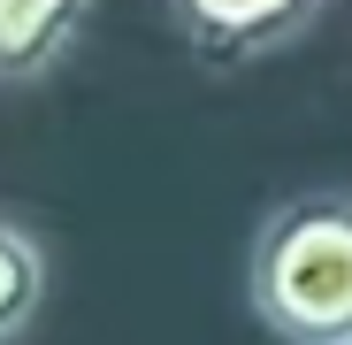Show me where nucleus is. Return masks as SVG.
<instances>
[{
    "mask_svg": "<svg viewBox=\"0 0 352 345\" xmlns=\"http://www.w3.org/2000/svg\"><path fill=\"white\" fill-rule=\"evenodd\" d=\"M245 292L283 345H352V192L283 200L253 238Z\"/></svg>",
    "mask_w": 352,
    "mask_h": 345,
    "instance_id": "nucleus-1",
    "label": "nucleus"
},
{
    "mask_svg": "<svg viewBox=\"0 0 352 345\" xmlns=\"http://www.w3.org/2000/svg\"><path fill=\"white\" fill-rule=\"evenodd\" d=\"M168 16L199 62L238 70V62H261V54L291 46L322 16V0H168Z\"/></svg>",
    "mask_w": 352,
    "mask_h": 345,
    "instance_id": "nucleus-2",
    "label": "nucleus"
},
{
    "mask_svg": "<svg viewBox=\"0 0 352 345\" xmlns=\"http://www.w3.org/2000/svg\"><path fill=\"white\" fill-rule=\"evenodd\" d=\"M92 0H0V85L46 77L85 39Z\"/></svg>",
    "mask_w": 352,
    "mask_h": 345,
    "instance_id": "nucleus-3",
    "label": "nucleus"
},
{
    "mask_svg": "<svg viewBox=\"0 0 352 345\" xmlns=\"http://www.w3.org/2000/svg\"><path fill=\"white\" fill-rule=\"evenodd\" d=\"M38 300H46V253H38V238L23 222L0 215V345L31 330Z\"/></svg>",
    "mask_w": 352,
    "mask_h": 345,
    "instance_id": "nucleus-4",
    "label": "nucleus"
}]
</instances>
